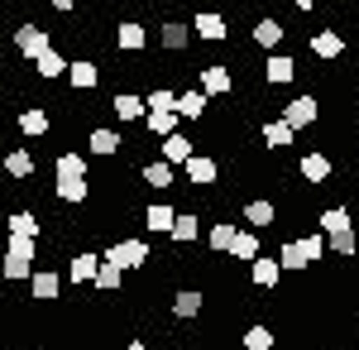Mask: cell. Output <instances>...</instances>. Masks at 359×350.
<instances>
[{
	"label": "cell",
	"instance_id": "cell-4",
	"mask_svg": "<svg viewBox=\"0 0 359 350\" xmlns=\"http://www.w3.org/2000/svg\"><path fill=\"white\" fill-rule=\"evenodd\" d=\"M15 48L39 63V58L53 48V39H48V29H39V25H20V29H15Z\"/></svg>",
	"mask_w": 359,
	"mask_h": 350
},
{
	"label": "cell",
	"instance_id": "cell-9",
	"mask_svg": "<svg viewBox=\"0 0 359 350\" xmlns=\"http://www.w3.org/2000/svg\"><path fill=\"white\" fill-rule=\"evenodd\" d=\"M264 77L273 82V86H283V82H292V77H297V63H292L287 53H273L269 63H264Z\"/></svg>",
	"mask_w": 359,
	"mask_h": 350
},
{
	"label": "cell",
	"instance_id": "cell-10",
	"mask_svg": "<svg viewBox=\"0 0 359 350\" xmlns=\"http://www.w3.org/2000/svg\"><path fill=\"white\" fill-rule=\"evenodd\" d=\"M340 48H345V39H340L335 29H316V34H311V53L316 58H340Z\"/></svg>",
	"mask_w": 359,
	"mask_h": 350
},
{
	"label": "cell",
	"instance_id": "cell-35",
	"mask_svg": "<svg viewBox=\"0 0 359 350\" xmlns=\"http://www.w3.org/2000/svg\"><path fill=\"white\" fill-rule=\"evenodd\" d=\"M34 67H39V77H43V82H48V77H62V72H67V63H62V53H53V48H48V53L39 58Z\"/></svg>",
	"mask_w": 359,
	"mask_h": 350
},
{
	"label": "cell",
	"instance_id": "cell-27",
	"mask_svg": "<svg viewBox=\"0 0 359 350\" xmlns=\"http://www.w3.org/2000/svg\"><path fill=\"white\" fill-rule=\"evenodd\" d=\"M321 231H326V235H345V231H355V226H350V212H345V207L321 212Z\"/></svg>",
	"mask_w": 359,
	"mask_h": 350
},
{
	"label": "cell",
	"instance_id": "cell-34",
	"mask_svg": "<svg viewBox=\"0 0 359 350\" xmlns=\"http://www.w3.org/2000/svg\"><path fill=\"white\" fill-rule=\"evenodd\" d=\"M57 197L62 202H86L91 197V183L86 178H67V183H57Z\"/></svg>",
	"mask_w": 359,
	"mask_h": 350
},
{
	"label": "cell",
	"instance_id": "cell-18",
	"mask_svg": "<svg viewBox=\"0 0 359 350\" xmlns=\"http://www.w3.org/2000/svg\"><path fill=\"white\" fill-rule=\"evenodd\" d=\"M187 159H192V139L187 135H168L163 139V163L172 168V163H187Z\"/></svg>",
	"mask_w": 359,
	"mask_h": 350
},
{
	"label": "cell",
	"instance_id": "cell-32",
	"mask_svg": "<svg viewBox=\"0 0 359 350\" xmlns=\"http://www.w3.org/2000/svg\"><path fill=\"white\" fill-rule=\"evenodd\" d=\"M115 39H120V48H130V53H139V48H144V25H135V20H125Z\"/></svg>",
	"mask_w": 359,
	"mask_h": 350
},
{
	"label": "cell",
	"instance_id": "cell-31",
	"mask_svg": "<svg viewBox=\"0 0 359 350\" xmlns=\"http://www.w3.org/2000/svg\"><path fill=\"white\" fill-rule=\"evenodd\" d=\"M196 231H201V221H196V216H177V226H172L168 235H172V245H192Z\"/></svg>",
	"mask_w": 359,
	"mask_h": 350
},
{
	"label": "cell",
	"instance_id": "cell-25",
	"mask_svg": "<svg viewBox=\"0 0 359 350\" xmlns=\"http://www.w3.org/2000/svg\"><path fill=\"white\" fill-rule=\"evenodd\" d=\"M235 235H240V231H235V221H216V226L206 231V240H211V249H225V254H230V245H235Z\"/></svg>",
	"mask_w": 359,
	"mask_h": 350
},
{
	"label": "cell",
	"instance_id": "cell-7",
	"mask_svg": "<svg viewBox=\"0 0 359 350\" xmlns=\"http://www.w3.org/2000/svg\"><path fill=\"white\" fill-rule=\"evenodd\" d=\"M216 173H221V168H216V159H206V154H192V159H187V178H192L196 188H211Z\"/></svg>",
	"mask_w": 359,
	"mask_h": 350
},
{
	"label": "cell",
	"instance_id": "cell-37",
	"mask_svg": "<svg viewBox=\"0 0 359 350\" xmlns=\"http://www.w3.org/2000/svg\"><path fill=\"white\" fill-rule=\"evenodd\" d=\"M264 144H273V149H283V144H292V130H287L283 120H269V125H264Z\"/></svg>",
	"mask_w": 359,
	"mask_h": 350
},
{
	"label": "cell",
	"instance_id": "cell-43",
	"mask_svg": "<svg viewBox=\"0 0 359 350\" xmlns=\"http://www.w3.org/2000/svg\"><path fill=\"white\" fill-rule=\"evenodd\" d=\"M130 350H149V346H144V341H135V346H130Z\"/></svg>",
	"mask_w": 359,
	"mask_h": 350
},
{
	"label": "cell",
	"instance_id": "cell-26",
	"mask_svg": "<svg viewBox=\"0 0 359 350\" xmlns=\"http://www.w3.org/2000/svg\"><path fill=\"white\" fill-rule=\"evenodd\" d=\"M206 106H211V96H201V91H182V96H177V115L201 120V115H206Z\"/></svg>",
	"mask_w": 359,
	"mask_h": 350
},
{
	"label": "cell",
	"instance_id": "cell-17",
	"mask_svg": "<svg viewBox=\"0 0 359 350\" xmlns=\"http://www.w3.org/2000/svg\"><path fill=\"white\" fill-rule=\"evenodd\" d=\"M111 110H115V115H120V120H144V101H139L135 91H115Z\"/></svg>",
	"mask_w": 359,
	"mask_h": 350
},
{
	"label": "cell",
	"instance_id": "cell-12",
	"mask_svg": "<svg viewBox=\"0 0 359 350\" xmlns=\"http://www.w3.org/2000/svg\"><path fill=\"white\" fill-rule=\"evenodd\" d=\"M144 226H149V231H158V235H168V231L177 226V212H172V207H163V202H154V207L144 212Z\"/></svg>",
	"mask_w": 359,
	"mask_h": 350
},
{
	"label": "cell",
	"instance_id": "cell-29",
	"mask_svg": "<svg viewBox=\"0 0 359 350\" xmlns=\"http://www.w3.org/2000/svg\"><path fill=\"white\" fill-rule=\"evenodd\" d=\"M254 44H259V48H278V44H283V25H278V20H259Z\"/></svg>",
	"mask_w": 359,
	"mask_h": 350
},
{
	"label": "cell",
	"instance_id": "cell-16",
	"mask_svg": "<svg viewBox=\"0 0 359 350\" xmlns=\"http://www.w3.org/2000/svg\"><path fill=\"white\" fill-rule=\"evenodd\" d=\"M67 82H72L77 91H91V86L101 82V72H96V63H67Z\"/></svg>",
	"mask_w": 359,
	"mask_h": 350
},
{
	"label": "cell",
	"instance_id": "cell-41",
	"mask_svg": "<svg viewBox=\"0 0 359 350\" xmlns=\"http://www.w3.org/2000/svg\"><path fill=\"white\" fill-rule=\"evenodd\" d=\"M149 110H177V91H168V86H158L149 101H144Z\"/></svg>",
	"mask_w": 359,
	"mask_h": 350
},
{
	"label": "cell",
	"instance_id": "cell-15",
	"mask_svg": "<svg viewBox=\"0 0 359 350\" xmlns=\"http://www.w3.org/2000/svg\"><path fill=\"white\" fill-rule=\"evenodd\" d=\"M249 278H254L259 288H273L278 278H283V269H278V259H264V254H259V259L249 264Z\"/></svg>",
	"mask_w": 359,
	"mask_h": 350
},
{
	"label": "cell",
	"instance_id": "cell-24",
	"mask_svg": "<svg viewBox=\"0 0 359 350\" xmlns=\"http://www.w3.org/2000/svg\"><path fill=\"white\" fill-rule=\"evenodd\" d=\"M120 144H125V139L115 135V130H91V154H101V159L120 154Z\"/></svg>",
	"mask_w": 359,
	"mask_h": 350
},
{
	"label": "cell",
	"instance_id": "cell-22",
	"mask_svg": "<svg viewBox=\"0 0 359 350\" xmlns=\"http://www.w3.org/2000/svg\"><path fill=\"white\" fill-rule=\"evenodd\" d=\"M196 39L221 44V39H225V20H221V15H196Z\"/></svg>",
	"mask_w": 359,
	"mask_h": 350
},
{
	"label": "cell",
	"instance_id": "cell-3",
	"mask_svg": "<svg viewBox=\"0 0 359 350\" xmlns=\"http://www.w3.org/2000/svg\"><path fill=\"white\" fill-rule=\"evenodd\" d=\"M144 259H149V245H144V240H115V245H111V254H106V264H115L120 273L139 269Z\"/></svg>",
	"mask_w": 359,
	"mask_h": 350
},
{
	"label": "cell",
	"instance_id": "cell-23",
	"mask_svg": "<svg viewBox=\"0 0 359 350\" xmlns=\"http://www.w3.org/2000/svg\"><path fill=\"white\" fill-rule=\"evenodd\" d=\"M302 178L306 183H326V178H331V159H326V154H306L302 159Z\"/></svg>",
	"mask_w": 359,
	"mask_h": 350
},
{
	"label": "cell",
	"instance_id": "cell-20",
	"mask_svg": "<svg viewBox=\"0 0 359 350\" xmlns=\"http://www.w3.org/2000/svg\"><path fill=\"white\" fill-rule=\"evenodd\" d=\"M144 125H149V130H154V135H177V110H149V115H144Z\"/></svg>",
	"mask_w": 359,
	"mask_h": 350
},
{
	"label": "cell",
	"instance_id": "cell-21",
	"mask_svg": "<svg viewBox=\"0 0 359 350\" xmlns=\"http://www.w3.org/2000/svg\"><path fill=\"white\" fill-rule=\"evenodd\" d=\"M48 110H39V106H29V110H20V130L25 135H48Z\"/></svg>",
	"mask_w": 359,
	"mask_h": 350
},
{
	"label": "cell",
	"instance_id": "cell-39",
	"mask_svg": "<svg viewBox=\"0 0 359 350\" xmlns=\"http://www.w3.org/2000/svg\"><path fill=\"white\" fill-rule=\"evenodd\" d=\"M172 312H177V317H196V312H201V293H177L172 297Z\"/></svg>",
	"mask_w": 359,
	"mask_h": 350
},
{
	"label": "cell",
	"instance_id": "cell-38",
	"mask_svg": "<svg viewBox=\"0 0 359 350\" xmlns=\"http://www.w3.org/2000/svg\"><path fill=\"white\" fill-rule=\"evenodd\" d=\"M245 346L249 350H273V331H269V326H249V331H245Z\"/></svg>",
	"mask_w": 359,
	"mask_h": 350
},
{
	"label": "cell",
	"instance_id": "cell-30",
	"mask_svg": "<svg viewBox=\"0 0 359 350\" xmlns=\"http://www.w3.org/2000/svg\"><path fill=\"white\" fill-rule=\"evenodd\" d=\"M144 183H149V188H158V192L172 188V168H168L163 159H158V163H144Z\"/></svg>",
	"mask_w": 359,
	"mask_h": 350
},
{
	"label": "cell",
	"instance_id": "cell-11",
	"mask_svg": "<svg viewBox=\"0 0 359 350\" xmlns=\"http://www.w3.org/2000/svg\"><path fill=\"white\" fill-rule=\"evenodd\" d=\"M245 221L254 226V231H269V226L278 221V207H273V202H264V197H259V202H249V207H245Z\"/></svg>",
	"mask_w": 359,
	"mask_h": 350
},
{
	"label": "cell",
	"instance_id": "cell-33",
	"mask_svg": "<svg viewBox=\"0 0 359 350\" xmlns=\"http://www.w3.org/2000/svg\"><path fill=\"white\" fill-rule=\"evenodd\" d=\"M230 254H235V259H249V264H254V259H259V235L240 231V235H235V245H230Z\"/></svg>",
	"mask_w": 359,
	"mask_h": 350
},
{
	"label": "cell",
	"instance_id": "cell-8",
	"mask_svg": "<svg viewBox=\"0 0 359 350\" xmlns=\"http://www.w3.org/2000/svg\"><path fill=\"white\" fill-rule=\"evenodd\" d=\"M67 273L77 278V283H96V273H101V254H72V264H67Z\"/></svg>",
	"mask_w": 359,
	"mask_h": 350
},
{
	"label": "cell",
	"instance_id": "cell-13",
	"mask_svg": "<svg viewBox=\"0 0 359 350\" xmlns=\"http://www.w3.org/2000/svg\"><path fill=\"white\" fill-rule=\"evenodd\" d=\"M57 288H62V278H57V273H48V269L29 278V293L39 297V302H53V297H57Z\"/></svg>",
	"mask_w": 359,
	"mask_h": 350
},
{
	"label": "cell",
	"instance_id": "cell-40",
	"mask_svg": "<svg viewBox=\"0 0 359 350\" xmlns=\"http://www.w3.org/2000/svg\"><path fill=\"white\" fill-rule=\"evenodd\" d=\"M120 278H125V273L115 269V264H101V273H96V288H101V293H115V288H120Z\"/></svg>",
	"mask_w": 359,
	"mask_h": 350
},
{
	"label": "cell",
	"instance_id": "cell-14",
	"mask_svg": "<svg viewBox=\"0 0 359 350\" xmlns=\"http://www.w3.org/2000/svg\"><path fill=\"white\" fill-rule=\"evenodd\" d=\"M53 173H57V183H67V178H86V159L82 154H57V163H53Z\"/></svg>",
	"mask_w": 359,
	"mask_h": 350
},
{
	"label": "cell",
	"instance_id": "cell-5",
	"mask_svg": "<svg viewBox=\"0 0 359 350\" xmlns=\"http://www.w3.org/2000/svg\"><path fill=\"white\" fill-rule=\"evenodd\" d=\"M316 115H321L316 96H297V101H287V106H283V115H278V120H283L287 130H302V125H311Z\"/></svg>",
	"mask_w": 359,
	"mask_h": 350
},
{
	"label": "cell",
	"instance_id": "cell-42",
	"mask_svg": "<svg viewBox=\"0 0 359 350\" xmlns=\"http://www.w3.org/2000/svg\"><path fill=\"white\" fill-rule=\"evenodd\" d=\"M331 249H335V254H355V249H359V235H355V231H345V235H331Z\"/></svg>",
	"mask_w": 359,
	"mask_h": 350
},
{
	"label": "cell",
	"instance_id": "cell-28",
	"mask_svg": "<svg viewBox=\"0 0 359 350\" xmlns=\"http://www.w3.org/2000/svg\"><path fill=\"white\" fill-rule=\"evenodd\" d=\"M10 235H15V240H34V235H39V216L15 212L10 216Z\"/></svg>",
	"mask_w": 359,
	"mask_h": 350
},
{
	"label": "cell",
	"instance_id": "cell-2",
	"mask_svg": "<svg viewBox=\"0 0 359 350\" xmlns=\"http://www.w3.org/2000/svg\"><path fill=\"white\" fill-rule=\"evenodd\" d=\"M5 278H34V240H5V259H0Z\"/></svg>",
	"mask_w": 359,
	"mask_h": 350
},
{
	"label": "cell",
	"instance_id": "cell-1",
	"mask_svg": "<svg viewBox=\"0 0 359 350\" xmlns=\"http://www.w3.org/2000/svg\"><path fill=\"white\" fill-rule=\"evenodd\" d=\"M321 249H326V240H321V235H306V240H287V245H283V259H278V269L302 273V269H311V264L321 259Z\"/></svg>",
	"mask_w": 359,
	"mask_h": 350
},
{
	"label": "cell",
	"instance_id": "cell-6",
	"mask_svg": "<svg viewBox=\"0 0 359 350\" xmlns=\"http://www.w3.org/2000/svg\"><path fill=\"white\" fill-rule=\"evenodd\" d=\"M230 86H235V77H230L225 63H206L201 67V96H225Z\"/></svg>",
	"mask_w": 359,
	"mask_h": 350
},
{
	"label": "cell",
	"instance_id": "cell-36",
	"mask_svg": "<svg viewBox=\"0 0 359 350\" xmlns=\"http://www.w3.org/2000/svg\"><path fill=\"white\" fill-rule=\"evenodd\" d=\"M158 39H163V48H172V53H177V48H187V25H177V20H172V25H163V34H158Z\"/></svg>",
	"mask_w": 359,
	"mask_h": 350
},
{
	"label": "cell",
	"instance_id": "cell-19",
	"mask_svg": "<svg viewBox=\"0 0 359 350\" xmlns=\"http://www.w3.org/2000/svg\"><path fill=\"white\" fill-rule=\"evenodd\" d=\"M0 163H5L10 178H29V173H34V154H29V149H10Z\"/></svg>",
	"mask_w": 359,
	"mask_h": 350
}]
</instances>
